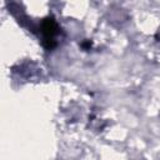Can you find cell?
I'll use <instances>...</instances> for the list:
<instances>
[{"mask_svg":"<svg viewBox=\"0 0 160 160\" xmlns=\"http://www.w3.org/2000/svg\"><path fill=\"white\" fill-rule=\"evenodd\" d=\"M58 24L52 18H48L42 21L40 26V31L42 35V44L46 49L51 50L56 46V35H58Z\"/></svg>","mask_w":160,"mask_h":160,"instance_id":"1","label":"cell"}]
</instances>
